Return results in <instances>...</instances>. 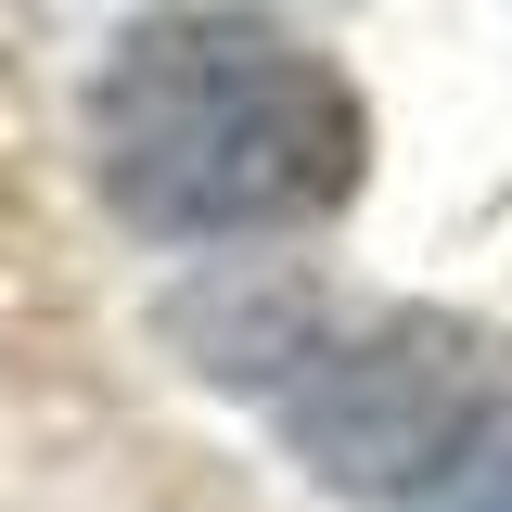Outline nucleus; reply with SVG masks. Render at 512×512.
Returning a JSON list of instances; mask_svg holds the SVG:
<instances>
[{"instance_id": "obj_1", "label": "nucleus", "mask_w": 512, "mask_h": 512, "mask_svg": "<svg viewBox=\"0 0 512 512\" xmlns=\"http://www.w3.org/2000/svg\"><path fill=\"white\" fill-rule=\"evenodd\" d=\"M90 167L128 231L231 244V231L333 218L372 167V116L269 13H154L116 39L90 90Z\"/></svg>"}, {"instance_id": "obj_2", "label": "nucleus", "mask_w": 512, "mask_h": 512, "mask_svg": "<svg viewBox=\"0 0 512 512\" xmlns=\"http://www.w3.org/2000/svg\"><path fill=\"white\" fill-rule=\"evenodd\" d=\"M308 372H282V423L333 487L359 500H436V474L461 461L474 410H487V346L448 308H384L333 346H295Z\"/></svg>"}, {"instance_id": "obj_3", "label": "nucleus", "mask_w": 512, "mask_h": 512, "mask_svg": "<svg viewBox=\"0 0 512 512\" xmlns=\"http://www.w3.org/2000/svg\"><path fill=\"white\" fill-rule=\"evenodd\" d=\"M436 512H512V410H474L461 461L436 474Z\"/></svg>"}]
</instances>
